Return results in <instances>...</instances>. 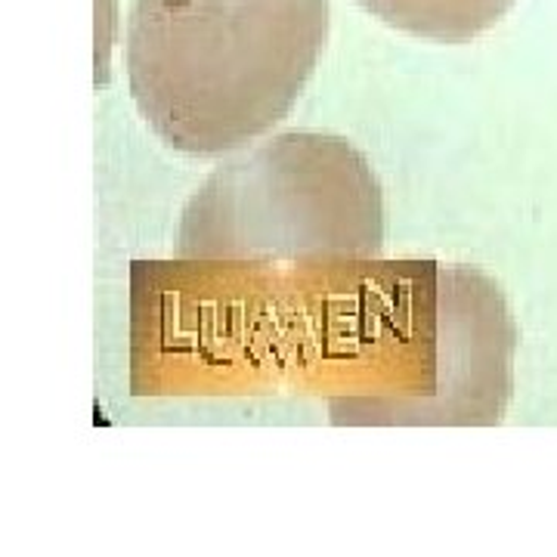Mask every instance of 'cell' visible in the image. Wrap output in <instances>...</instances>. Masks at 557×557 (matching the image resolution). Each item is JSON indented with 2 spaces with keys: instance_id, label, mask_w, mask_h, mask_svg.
I'll return each instance as SVG.
<instances>
[{
  "instance_id": "obj_1",
  "label": "cell",
  "mask_w": 557,
  "mask_h": 557,
  "mask_svg": "<svg viewBox=\"0 0 557 557\" xmlns=\"http://www.w3.org/2000/svg\"><path fill=\"white\" fill-rule=\"evenodd\" d=\"M134 391L298 387L335 424H431L456 347V285L431 260L134 267Z\"/></svg>"
},
{
  "instance_id": "obj_2",
  "label": "cell",
  "mask_w": 557,
  "mask_h": 557,
  "mask_svg": "<svg viewBox=\"0 0 557 557\" xmlns=\"http://www.w3.org/2000/svg\"><path fill=\"white\" fill-rule=\"evenodd\" d=\"M329 40V0H134L124 65L171 149L230 156L292 112Z\"/></svg>"
},
{
  "instance_id": "obj_3",
  "label": "cell",
  "mask_w": 557,
  "mask_h": 557,
  "mask_svg": "<svg viewBox=\"0 0 557 557\" xmlns=\"http://www.w3.org/2000/svg\"><path fill=\"white\" fill-rule=\"evenodd\" d=\"M384 193L338 134L278 131L230 152L189 196L177 258L317 263L379 258Z\"/></svg>"
},
{
  "instance_id": "obj_4",
  "label": "cell",
  "mask_w": 557,
  "mask_h": 557,
  "mask_svg": "<svg viewBox=\"0 0 557 557\" xmlns=\"http://www.w3.org/2000/svg\"><path fill=\"white\" fill-rule=\"evenodd\" d=\"M391 28L437 44H468L508 16L518 0H357Z\"/></svg>"
}]
</instances>
